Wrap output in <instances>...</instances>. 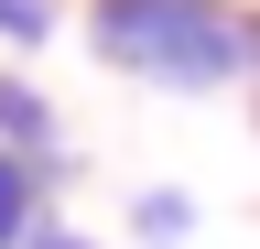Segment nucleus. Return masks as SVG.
<instances>
[{
	"instance_id": "1",
	"label": "nucleus",
	"mask_w": 260,
	"mask_h": 249,
	"mask_svg": "<svg viewBox=\"0 0 260 249\" xmlns=\"http://www.w3.org/2000/svg\"><path fill=\"white\" fill-rule=\"evenodd\" d=\"M87 54L152 98H239L260 0H87Z\"/></svg>"
},
{
	"instance_id": "2",
	"label": "nucleus",
	"mask_w": 260,
	"mask_h": 249,
	"mask_svg": "<svg viewBox=\"0 0 260 249\" xmlns=\"http://www.w3.org/2000/svg\"><path fill=\"white\" fill-rule=\"evenodd\" d=\"M65 184H76V163H65V152H44V163H32V152H0V249H22L32 228H44Z\"/></svg>"
},
{
	"instance_id": "3",
	"label": "nucleus",
	"mask_w": 260,
	"mask_h": 249,
	"mask_svg": "<svg viewBox=\"0 0 260 249\" xmlns=\"http://www.w3.org/2000/svg\"><path fill=\"white\" fill-rule=\"evenodd\" d=\"M0 152H32V163L65 152V119H54V98L32 76H0Z\"/></svg>"
},
{
	"instance_id": "4",
	"label": "nucleus",
	"mask_w": 260,
	"mask_h": 249,
	"mask_svg": "<svg viewBox=\"0 0 260 249\" xmlns=\"http://www.w3.org/2000/svg\"><path fill=\"white\" fill-rule=\"evenodd\" d=\"M184 238H195L184 184H130V249H184Z\"/></svg>"
},
{
	"instance_id": "5",
	"label": "nucleus",
	"mask_w": 260,
	"mask_h": 249,
	"mask_svg": "<svg viewBox=\"0 0 260 249\" xmlns=\"http://www.w3.org/2000/svg\"><path fill=\"white\" fill-rule=\"evenodd\" d=\"M0 44H11V54L54 44V0H0Z\"/></svg>"
},
{
	"instance_id": "6",
	"label": "nucleus",
	"mask_w": 260,
	"mask_h": 249,
	"mask_svg": "<svg viewBox=\"0 0 260 249\" xmlns=\"http://www.w3.org/2000/svg\"><path fill=\"white\" fill-rule=\"evenodd\" d=\"M22 249H98V238H87V228H76V217H44V228H32V238H22Z\"/></svg>"
},
{
	"instance_id": "7",
	"label": "nucleus",
	"mask_w": 260,
	"mask_h": 249,
	"mask_svg": "<svg viewBox=\"0 0 260 249\" xmlns=\"http://www.w3.org/2000/svg\"><path fill=\"white\" fill-rule=\"evenodd\" d=\"M239 98H249V119H260V44H249V87H239Z\"/></svg>"
}]
</instances>
